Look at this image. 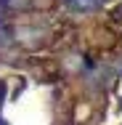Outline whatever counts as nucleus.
<instances>
[{
  "instance_id": "1",
  "label": "nucleus",
  "mask_w": 122,
  "mask_h": 125,
  "mask_svg": "<svg viewBox=\"0 0 122 125\" xmlns=\"http://www.w3.org/2000/svg\"><path fill=\"white\" fill-rule=\"evenodd\" d=\"M64 3H66V8H72L77 13H90V11L98 8L101 0H64Z\"/></svg>"
},
{
  "instance_id": "2",
  "label": "nucleus",
  "mask_w": 122,
  "mask_h": 125,
  "mask_svg": "<svg viewBox=\"0 0 122 125\" xmlns=\"http://www.w3.org/2000/svg\"><path fill=\"white\" fill-rule=\"evenodd\" d=\"M3 99H5V88H3V83H0V106H3ZM0 125H5V123L0 120Z\"/></svg>"
},
{
  "instance_id": "3",
  "label": "nucleus",
  "mask_w": 122,
  "mask_h": 125,
  "mask_svg": "<svg viewBox=\"0 0 122 125\" xmlns=\"http://www.w3.org/2000/svg\"><path fill=\"white\" fill-rule=\"evenodd\" d=\"M112 16H114L117 21H122V5H120V8H114V13H112Z\"/></svg>"
}]
</instances>
